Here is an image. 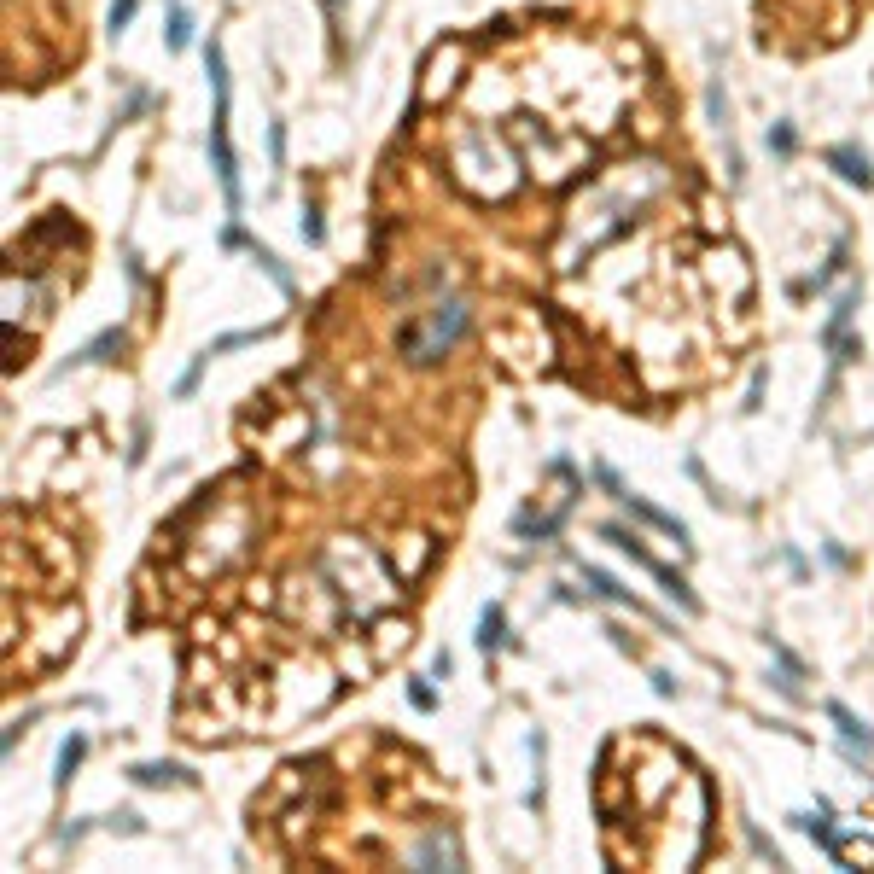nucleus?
<instances>
[{
	"mask_svg": "<svg viewBox=\"0 0 874 874\" xmlns=\"http://www.w3.org/2000/svg\"><path fill=\"white\" fill-rule=\"evenodd\" d=\"M461 333H467V303L437 298L432 309H420L414 321L397 327V350H403L414 368H432V362H443V356L461 344Z\"/></svg>",
	"mask_w": 874,
	"mask_h": 874,
	"instance_id": "1",
	"label": "nucleus"
},
{
	"mask_svg": "<svg viewBox=\"0 0 874 874\" xmlns=\"http://www.w3.org/2000/svg\"><path fill=\"white\" fill-rule=\"evenodd\" d=\"M601 542H612L618 554H630V560H636L641 572H653V577H659V589H665V595H671V601L682 606V612H694V606H700V601H694V589H688V583H682V577H676L671 566H659V560H653V554L641 548L636 531H624V525H601Z\"/></svg>",
	"mask_w": 874,
	"mask_h": 874,
	"instance_id": "2",
	"label": "nucleus"
},
{
	"mask_svg": "<svg viewBox=\"0 0 874 874\" xmlns=\"http://www.w3.org/2000/svg\"><path fill=\"white\" fill-rule=\"evenodd\" d=\"M612 496H618V502L630 507V513H636L641 525H653V531H665V537L688 542V531H682V525H676L671 513H659V507H653V502H641V496H630V490H624V484H618V490H612Z\"/></svg>",
	"mask_w": 874,
	"mask_h": 874,
	"instance_id": "3",
	"label": "nucleus"
},
{
	"mask_svg": "<svg viewBox=\"0 0 874 874\" xmlns=\"http://www.w3.org/2000/svg\"><path fill=\"white\" fill-rule=\"evenodd\" d=\"M828 717L840 723L845 746H863V752H874V735H869V729H863V723H857V717H851V711H845V706H828Z\"/></svg>",
	"mask_w": 874,
	"mask_h": 874,
	"instance_id": "4",
	"label": "nucleus"
},
{
	"mask_svg": "<svg viewBox=\"0 0 874 874\" xmlns=\"http://www.w3.org/2000/svg\"><path fill=\"white\" fill-rule=\"evenodd\" d=\"M828 164L840 169L845 181H857V187H869V181H874V169H869V158H857V152H828Z\"/></svg>",
	"mask_w": 874,
	"mask_h": 874,
	"instance_id": "5",
	"label": "nucleus"
},
{
	"mask_svg": "<svg viewBox=\"0 0 874 874\" xmlns=\"http://www.w3.org/2000/svg\"><path fill=\"white\" fill-rule=\"evenodd\" d=\"M478 647H502V606H484V618H478Z\"/></svg>",
	"mask_w": 874,
	"mask_h": 874,
	"instance_id": "6",
	"label": "nucleus"
},
{
	"mask_svg": "<svg viewBox=\"0 0 874 874\" xmlns=\"http://www.w3.org/2000/svg\"><path fill=\"white\" fill-rule=\"evenodd\" d=\"M82 752H88V740H82V735H70L65 746H59V781H70V775H76V764H82Z\"/></svg>",
	"mask_w": 874,
	"mask_h": 874,
	"instance_id": "7",
	"label": "nucleus"
},
{
	"mask_svg": "<svg viewBox=\"0 0 874 874\" xmlns=\"http://www.w3.org/2000/svg\"><path fill=\"white\" fill-rule=\"evenodd\" d=\"M583 577H589V583H595V589H601L606 601H630V589H618V583H612V577H606L601 566H583ZM630 606H641V601H630Z\"/></svg>",
	"mask_w": 874,
	"mask_h": 874,
	"instance_id": "8",
	"label": "nucleus"
},
{
	"mask_svg": "<svg viewBox=\"0 0 874 874\" xmlns=\"http://www.w3.org/2000/svg\"><path fill=\"white\" fill-rule=\"evenodd\" d=\"M111 350H123V333H100L88 350H82V362H111Z\"/></svg>",
	"mask_w": 874,
	"mask_h": 874,
	"instance_id": "9",
	"label": "nucleus"
},
{
	"mask_svg": "<svg viewBox=\"0 0 874 874\" xmlns=\"http://www.w3.org/2000/svg\"><path fill=\"white\" fill-rule=\"evenodd\" d=\"M187 770H175V764H140L135 781H146V787H158V781H181Z\"/></svg>",
	"mask_w": 874,
	"mask_h": 874,
	"instance_id": "10",
	"label": "nucleus"
},
{
	"mask_svg": "<svg viewBox=\"0 0 874 874\" xmlns=\"http://www.w3.org/2000/svg\"><path fill=\"white\" fill-rule=\"evenodd\" d=\"M187 41H193V30H187V12L175 6V12H169V47H187Z\"/></svg>",
	"mask_w": 874,
	"mask_h": 874,
	"instance_id": "11",
	"label": "nucleus"
},
{
	"mask_svg": "<svg viewBox=\"0 0 874 874\" xmlns=\"http://www.w3.org/2000/svg\"><path fill=\"white\" fill-rule=\"evenodd\" d=\"M303 234H309V245H321V216L315 210H303Z\"/></svg>",
	"mask_w": 874,
	"mask_h": 874,
	"instance_id": "12",
	"label": "nucleus"
},
{
	"mask_svg": "<svg viewBox=\"0 0 874 874\" xmlns=\"http://www.w3.org/2000/svg\"><path fill=\"white\" fill-rule=\"evenodd\" d=\"M338 6H344V0H327V12H338Z\"/></svg>",
	"mask_w": 874,
	"mask_h": 874,
	"instance_id": "13",
	"label": "nucleus"
}]
</instances>
